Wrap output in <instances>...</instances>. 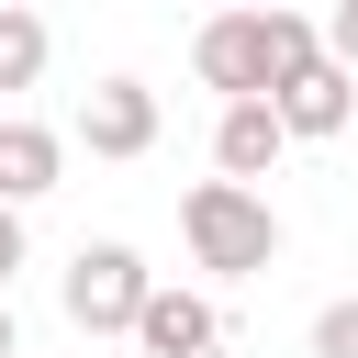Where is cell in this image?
<instances>
[{
  "mask_svg": "<svg viewBox=\"0 0 358 358\" xmlns=\"http://www.w3.org/2000/svg\"><path fill=\"white\" fill-rule=\"evenodd\" d=\"M11 268H22V213L0 201V291H11Z\"/></svg>",
  "mask_w": 358,
  "mask_h": 358,
  "instance_id": "cell-12",
  "label": "cell"
},
{
  "mask_svg": "<svg viewBox=\"0 0 358 358\" xmlns=\"http://www.w3.org/2000/svg\"><path fill=\"white\" fill-rule=\"evenodd\" d=\"M78 145H90V157H145V145H157V90H145V78H101V90L78 101Z\"/></svg>",
  "mask_w": 358,
  "mask_h": 358,
  "instance_id": "cell-4",
  "label": "cell"
},
{
  "mask_svg": "<svg viewBox=\"0 0 358 358\" xmlns=\"http://www.w3.org/2000/svg\"><path fill=\"white\" fill-rule=\"evenodd\" d=\"M11 347H22V336H11V291H0V358H11Z\"/></svg>",
  "mask_w": 358,
  "mask_h": 358,
  "instance_id": "cell-13",
  "label": "cell"
},
{
  "mask_svg": "<svg viewBox=\"0 0 358 358\" xmlns=\"http://www.w3.org/2000/svg\"><path fill=\"white\" fill-rule=\"evenodd\" d=\"M280 134H347V112H358V78L336 67V56H313L302 78H280Z\"/></svg>",
  "mask_w": 358,
  "mask_h": 358,
  "instance_id": "cell-5",
  "label": "cell"
},
{
  "mask_svg": "<svg viewBox=\"0 0 358 358\" xmlns=\"http://www.w3.org/2000/svg\"><path fill=\"white\" fill-rule=\"evenodd\" d=\"M145 302H157V280H145V257H134V246H112V235H101V246H78V257H67V324H78V336H134V324H145Z\"/></svg>",
  "mask_w": 358,
  "mask_h": 358,
  "instance_id": "cell-3",
  "label": "cell"
},
{
  "mask_svg": "<svg viewBox=\"0 0 358 358\" xmlns=\"http://www.w3.org/2000/svg\"><path fill=\"white\" fill-rule=\"evenodd\" d=\"M324 56H336V67L358 78V0H336V22H324Z\"/></svg>",
  "mask_w": 358,
  "mask_h": 358,
  "instance_id": "cell-11",
  "label": "cell"
},
{
  "mask_svg": "<svg viewBox=\"0 0 358 358\" xmlns=\"http://www.w3.org/2000/svg\"><path fill=\"white\" fill-rule=\"evenodd\" d=\"M56 168H67V134H45V123L0 112V201H11V213H22V201H45V190H56Z\"/></svg>",
  "mask_w": 358,
  "mask_h": 358,
  "instance_id": "cell-8",
  "label": "cell"
},
{
  "mask_svg": "<svg viewBox=\"0 0 358 358\" xmlns=\"http://www.w3.org/2000/svg\"><path fill=\"white\" fill-rule=\"evenodd\" d=\"M313 358H358V302H324L313 313Z\"/></svg>",
  "mask_w": 358,
  "mask_h": 358,
  "instance_id": "cell-10",
  "label": "cell"
},
{
  "mask_svg": "<svg viewBox=\"0 0 358 358\" xmlns=\"http://www.w3.org/2000/svg\"><path fill=\"white\" fill-rule=\"evenodd\" d=\"M34 78H45V22L0 11V90H34Z\"/></svg>",
  "mask_w": 358,
  "mask_h": 358,
  "instance_id": "cell-9",
  "label": "cell"
},
{
  "mask_svg": "<svg viewBox=\"0 0 358 358\" xmlns=\"http://www.w3.org/2000/svg\"><path fill=\"white\" fill-rule=\"evenodd\" d=\"M179 235H190V257H201L213 280H257V268L280 257V213H268L257 190H235V179H201V190L179 201Z\"/></svg>",
  "mask_w": 358,
  "mask_h": 358,
  "instance_id": "cell-2",
  "label": "cell"
},
{
  "mask_svg": "<svg viewBox=\"0 0 358 358\" xmlns=\"http://www.w3.org/2000/svg\"><path fill=\"white\" fill-rule=\"evenodd\" d=\"M280 145H291V134H280V112H268V101H224V123H213V168H224L235 190H246V179H268V168H280Z\"/></svg>",
  "mask_w": 358,
  "mask_h": 358,
  "instance_id": "cell-6",
  "label": "cell"
},
{
  "mask_svg": "<svg viewBox=\"0 0 358 358\" xmlns=\"http://www.w3.org/2000/svg\"><path fill=\"white\" fill-rule=\"evenodd\" d=\"M134 347H145V358H213V347H224V313H213L201 291H157L145 324H134Z\"/></svg>",
  "mask_w": 358,
  "mask_h": 358,
  "instance_id": "cell-7",
  "label": "cell"
},
{
  "mask_svg": "<svg viewBox=\"0 0 358 358\" xmlns=\"http://www.w3.org/2000/svg\"><path fill=\"white\" fill-rule=\"evenodd\" d=\"M313 56H324V34H313L302 11H224V22H201V45H190L201 90H224V101H280V78H302Z\"/></svg>",
  "mask_w": 358,
  "mask_h": 358,
  "instance_id": "cell-1",
  "label": "cell"
}]
</instances>
